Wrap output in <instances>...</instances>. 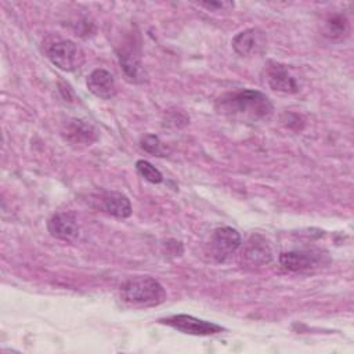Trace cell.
<instances>
[{
	"instance_id": "7c38bea8",
	"label": "cell",
	"mask_w": 354,
	"mask_h": 354,
	"mask_svg": "<svg viewBox=\"0 0 354 354\" xmlns=\"http://www.w3.org/2000/svg\"><path fill=\"white\" fill-rule=\"evenodd\" d=\"M62 136L65 140L76 145H90L98 138L97 130L82 119H71L66 122L62 129Z\"/></svg>"
},
{
	"instance_id": "9a60e30c",
	"label": "cell",
	"mask_w": 354,
	"mask_h": 354,
	"mask_svg": "<svg viewBox=\"0 0 354 354\" xmlns=\"http://www.w3.org/2000/svg\"><path fill=\"white\" fill-rule=\"evenodd\" d=\"M350 32V25L343 14H335L326 18L324 24V35L332 40H342Z\"/></svg>"
},
{
	"instance_id": "277c9868",
	"label": "cell",
	"mask_w": 354,
	"mask_h": 354,
	"mask_svg": "<svg viewBox=\"0 0 354 354\" xmlns=\"http://www.w3.org/2000/svg\"><path fill=\"white\" fill-rule=\"evenodd\" d=\"M159 322L165 324L167 326H171L183 333L195 335V336L217 335L224 330V328L217 324H213V322H209L205 319H199V318H195V317L187 315V314H176V315H170L166 318H160Z\"/></svg>"
},
{
	"instance_id": "d6986e66",
	"label": "cell",
	"mask_w": 354,
	"mask_h": 354,
	"mask_svg": "<svg viewBox=\"0 0 354 354\" xmlns=\"http://www.w3.org/2000/svg\"><path fill=\"white\" fill-rule=\"evenodd\" d=\"M199 6L206 7L207 10H212V11H224V10L232 8L234 3H231V1H203V3H199Z\"/></svg>"
},
{
	"instance_id": "30bf717a",
	"label": "cell",
	"mask_w": 354,
	"mask_h": 354,
	"mask_svg": "<svg viewBox=\"0 0 354 354\" xmlns=\"http://www.w3.org/2000/svg\"><path fill=\"white\" fill-rule=\"evenodd\" d=\"M266 75H267V82L272 90L288 93V94H293L299 91V84L295 76L286 68V65L271 61L267 66Z\"/></svg>"
},
{
	"instance_id": "5bb4252c",
	"label": "cell",
	"mask_w": 354,
	"mask_h": 354,
	"mask_svg": "<svg viewBox=\"0 0 354 354\" xmlns=\"http://www.w3.org/2000/svg\"><path fill=\"white\" fill-rule=\"evenodd\" d=\"M101 207L104 212L118 218H127L131 216V203L129 198L116 191H108L102 194Z\"/></svg>"
},
{
	"instance_id": "ba28073f",
	"label": "cell",
	"mask_w": 354,
	"mask_h": 354,
	"mask_svg": "<svg viewBox=\"0 0 354 354\" xmlns=\"http://www.w3.org/2000/svg\"><path fill=\"white\" fill-rule=\"evenodd\" d=\"M242 266L257 268L263 267L272 260V252L267 241L261 235H252L246 242L242 254H241Z\"/></svg>"
},
{
	"instance_id": "8992f818",
	"label": "cell",
	"mask_w": 354,
	"mask_h": 354,
	"mask_svg": "<svg viewBox=\"0 0 354 354\" xmlns=\"http://www.w3.org/2000/svg\"><path fill=\"white\" fill-rule=\"evenodd\" d=\"M242 245L239 232L232 227H218L212 236V253L217 261H225Z\"/></svg>"
},
{
	"instance_id": "9c48e42d",
	"label": "cell",
	"mask_w": 354,
	"mask_h": 354,
	"mask_svg": "<svg viewBox=\"0 0 354 354\" xmlns=\"http://www.w3.org/2000/svg\"><path fill=\"white\" fill-rule=\"evenodd\" d=\"M47 230L51 236L61 241H73L79 235V225L75 213L59 212L47 221Z\"/></svg>"
},
{
	"instance_id": "e0dca14e",
	"label": "cell",
	"mask_w": 354,
	"mask_h": 354,
	"mask_svg": "<svg viewBox=\"0 0 354 354\" xmlns=\"http://www.w3.org/2000/svg\"><path fill=\"white\" fill-rule=\"evenodd\" d=\"M141 148L155 156H165V151L162 148V142L155 134H145L141 138Z\"/></svg>"
},
{
	"instance_id": "7a4b0ae2",
	"label": "cell",
	"mask_w": 354,
	"mask_h": 354,
	"mask_svg": "<svg viewBox=\"0 0 354 354\" xmlns=\"http://www.w3.org/2000/svg\"><path fill=\"white\" fill-rule=\"evenodd\" d=\"M120 297L130 307H153L166 300V290L155 278L138 275L122 283Z\"/></svg>"
},
{
	"instance_id": "3957f363",
	"label": "cell",
	"mask_w": 354,
	"mask_h": 354,
	"mask_svg": "<svg viewBox=\"0 0 354 354\" xmlns=\"http://www.w3.org/2000/svg\"><path fill=\"white\" fill-rule=\"evenodd\" d=\"M48 59L62 71H76L84 62L83 50L72 40H57L46 51Z\"/></svg>"
},
{
	"instance_id": "52a82bcc",
	"label": "cell",
	"mask_w": 354,
	"mask_h": 354,
	"mask_svg": "<svg viewBox=\"0 0 354 354\" xmlns=\"http://www.w3.org/2000/svg\"><path fill=\"white\" fill-rule=\"evenodd\" d=\"M234 51L241 57L261 53L267 46V36L259 28H249L236 33L231 41Z\"/></svg>"
},
{
	"instance_id": "2e32d148",
	"label": "cell",
	"mask_w": 354,
	"mask_h": 354,
	"mask_svg": "<svg viewBox=\"0 0 354 354\" xmlns=\"http://www.w3.org/2000/svg\"><path fill=\"white\" fill-rule=\"evenodd\" d=\"M136 170L141 177H144L147 181H149L152 184H159V183L163 181L162 173L152 163H149L148 160H144V159L137 160L136 162Z\"/></svg>"
},
{
	"instance_id": "6da1fadb",
	"label": "cell",
	"mask_w": 354,
	"mask_h": 354,
	"mask_svg": "<svg viewBox=\"0 0 354 354\" xmlns=\"http://www.w3.org/2000/svg\"><path fill=\"white\" fill-rule=\"evenodd\" d=\"M216 109L227 118L254 123L270 119L274 106L264 93L245 88L221 95L216 102Z\"/></svg>"
},
{
	"instance_id": "ac0fdd59",
	"label": "cell",
	"mask_w": 354,
	"mask_h": 354,
	"mask_svg": "<svg viewBox=\"0 0 354 354\" xmlns=\"http://www.w3.org/2000/svg\"><path fill=\"white\" fill-rule=\"evenodd\" d=\"M189 122V119L181 112V111H173L169 113L167 118V124H173L174 127H183Z\"/></svg>"
},
{
	"instance_id": "4fadbf2b",
	"label": "cell",
	"mask_w": 354,
	"mask_h": 354,
	"mask_svg": "<svg viewBox=\"0 0 354 354\" xmlns=\"http://www.w3.org/2000/svg\"><path fill=\"white\" fill-rule=\"evenodd\" d=\"M318 254L310 250H290L279 254V264L288 271H304L318 264Z\"/></svg>"
},
{
	"instance_id": "8fae6325",
	"label": "cell",
	"mask_w": 354,
	"mask_h": 354,
	"mask_svg": "<svg viewBox=\"0 0 354 354\" xmlns=\"http://www.w3.org/2000/svg\"><path fill=\"white\" fill-rule=\"evenodd\" d=\"M87 88L98 98L111 100L116 95L118 87L113 75L106 69H94L87 77Z\"/></svg>"
},
{
	"instance_id": "5b68a950",
	"label": "cell",
	"mask_w": 354,
	"mask_h": 354,
	"mask_svg": "<svg viewBox=\"0 0 354 354\" xmlns=\"http://www.w3.org/2000/svg\"><path fill=\"white\" fill-rule=\"evenodd\" d=\"M119 64L131 83H144L147 80V72L141 62V51L138 44L129 41L118 50Z\"/></svg>"
}]
</instances>
